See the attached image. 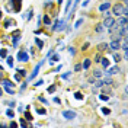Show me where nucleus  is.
Returning <instances> with one entry per match:
<instances>
[{"mask_svg":"<svg viewBox=\"0 0 128 128\" xmlns=\"http://www.w3.org/2000/svg\"><path fill=\"white\" fill-rule=\"evenodd\" d=\"M111 8H112L111 13H114L115 16H122L124 9L127 8V4H124V3H116V4H114V6H111Z\"/></svg>","mask_w":128,"mask_h":128,"instance_id":"nucleus-1","label":"nucleus"},{"mask_svg":"<svg viewBox=\"0 0 128 128\" xmlns=\"http://www.w3.org/2000/svg\"><path fill=\"white\" fill-rule=\"evenodd\" d=\"M102 25H104L105 29H109V28H112V26L115 25V19H114V18H111V16L104 18V22H102Z\"/></svg>","mask_w":128,"mask_h":128,"instance_id":"nucleus-2","label":"nucleus"},{"mask_svg":"<svg viewBox=\"0 0 128 128\" xmlns=\"http://www.w3.org/2000/svg\"><path fill=\"white\" fill-rule=\"evenodd\" d=\"M108 48L112 50V51H116L121 48V40H112L109 44H108Z\"/></svg>","mask_w":128,"mask_h":128,"instance_id":"nucleus-3","label":"nucleus"},{"mask_svg":"<svg viewBox=\"0 0 128 128\" xmlns=\"http://www.w3.org/2000/svg\"><path fill=\"white\" fill-rule=\"evenodd\" d=\"M18 60L20 61V63H26V61H29V56H28V52L26 51H19V54H18Z\"/></svg>","mask_w":128,"mask_h":128,"instance_id":"nucleus-4","label":"nucleus"},{"mask_svg":"<svg viewBox=\"0 0 128 128\" xmlns=\"http://www.w3.org/2000/svg\"><path fill=\"white\" fill-rule=\"evenodd\" d=\"M63 116L66 118V120L72 121V120H74L77 115H76V112H74V111H64V112H63Z\"/></svg>","mask_w":128,"mask_h":128,"instance_id":"nucleus-5","label":"nucleus"},{"mask_svg":"<svg viewBox=\"0 0 128 128\" xmlns=\"http://www.w3.org/2000/svg\"><path fill=\"white\" fill-rule=\"evenodd\" d=\"M115 25H118L120 28L127 26V16H118V20H115Z\"/></svg>","mask_w":128,"mask_h":128,"instance_id":"nucleus-6","label":"nucleus"},{"mask_svg":"<svg viewBox=\"0 0 128 128\" xmlns=\"http://www.w3.org/2000/svg\"><path fill=\"white\" fill-rule=\"evenodd\" d=\"M2 83H3L4 88H15V83H12L9 79H4V77L2 79Z\"/></svg>","mask_w":128,"mask_h":128,"instance_id":"nucleus-7","label":"nucleus"},{"mask_svg":"<svg viewBox=\"0 0 128 128\" xmlns=\"http://www.w3.org/2000/svg\"><path fill=\"white\" fill-rule=\"evenodd\" d=\"M109 9H111V3H109V2H105V3H102V4L99 6V10H100V12L109 10Z\"/></svg>","mask_w":128,"mask_h":128,"instance_id":"nucleus-8","label":"nucleus"},{"mask_svg":"<svg viewBox=\"0 0 128 128\" xmlns=\"http://www.w3.org/2000/svg\"><path fill=\"white\" fill-rule=\"evenodd\" d=\"M121 70H120V67H118V66H115V67H111V68H109V72L106 73V74H108V76H112V74H116V73H120Z\"/></svg>","mask_w":128,"mask_h":128,"instance_id":"nucleus-9","label":"nucleus"},{"mask_svg":"<svg viewBox=\"0 0 128 128\" xmlns=\"http://www.w3.org/2000/svg\"><path fill=\"white\" fill-rule=\"evenodd\" d=\"M105 50H108V44H106V42H100V44L98 45V52H102Z\"/></svg>","mask_w":128,"mask_h":128,"instance_id":"nucleus-10","label":"nucleus"},{"mask_svg":"<svg viewBox=\"0 0 128 128\" xmlns=\"http://www.w3.org/2000/svg\"><path fill=\"white\" fill-rule=\"evenodd\" d=\"M41 64H42V63H40L38 66H36V67H35V68H34V73H32L31 76H29V80H32L34 77H35V76H36V74H38V73H40V67H41Z\"/></svg>","mask_w":128,"mask_h":128,"instance_id":"nucleus-11","label":"nucleus"},{"mask_svg":"<svg viewBox=\"0 0 128 128\" xmlns=\"http://www.w3.org/2000/svg\"><path fill=\"white\" fill-rule=\"evenodd\" d=\"M90 64H92L90 58H84V61H83V64H82V67H83L84 70H88L89 67H90Z\"/></svg>","mask_w":128,"mask_h":128,"instance_id":"nucleus-12","label":"nucleus"},{"mask_svg":"<svg viewBox=\"0 0 128 128\" xmlns=\"http://www.w3.org/2000/svg\"><path fill=\"white\" fill-rule=\"evenodd\" d=\"M102 88H104V93H105V95H109V93L112 92V88H111V84H104Z\"/></svg>","mask_w":128,"mask_h":128,"instance_id":"nucleus-13","label":"nucleus"},{"mask_svg":"<svg viewBox=\"0 0 128 128\" xmlns=\"http://www.w3.org/2000/svg\"><path fill=\"white\" fill-rule=\"evenodd\" d=\"M13 10H15L16 13L20 12V0H15V9Z\"/></svg>","mask_w":128,"mask_h":128,"instance_id":"nucleus-14","label":"nucleus"},{"mask_svg":"<svg viewBox=\"0 0 128 128\" xmlns=\"http://www.w3.org/2000/svg\"><path fill=\"white\" fill-rule=\"evenodd\" d=\"M10 25H15V20H13V19H6V20H4V25H3V26H4V28H9Z\"/></svg>","mask_w":128,"mask_h":128,"instance_id":"nucleus-15","label":"nucleus"},{"mask_svg":"<svg viewBox=\"0 0 128 128\" xmlns=\"http://www.w3.org/2000/svg\"><path fill=\"white\" fill-rule=\"evenodd\" d=\"M100 63H102V66H104L105 68L109 67V60H108V58H100Z\"/></svg>","mask_w":128,"mask_h":128,"instance_id":"nucleus-16","label":"nucleus"},{"mask_svg":"<svg viewBox=\"0 0 128 128\" xmlns=\"http://www.w3.org/2000/svg\"><path fill=\"white\" fill-rule=\"evenodd\" d=\"M104 29H105V28H104V25H102V24H98V25L95 26V31L98 32V34H100Z\"/></svg>","mask_w":128,"mask_h":128,"instance_id":"nucleus-17","label":"nucleus"},{"mask_svg":"<svg viewBox=\"0 0 128 128\" xmlns=\"http://www.w3.org/2000/svg\"><path fill=\"white\" fill-rule=\"evenodd\" d=\"M58 60H60V56H58V54H54V56L51 57V60H50V63H51V64H52V63H57Z\"/></svg>","mask_w":128,"mask_h":128,"instance_id":"nucleus-18","label":"nucleus"},{"mask_svg":"<svg viewBox=\"0 0 128 128\" xmlns=\"http://www.w3.org/2000/svg\"><path fill=\"white\" fill-rule=\"evenodd\" d=\"M93 83H95V88H102L104 86V83H102V80H93Z\"/></svg>","mask_w":128,"mask_h":128,"instance_id":"nucleus-19","label":"nucleus"},{"mask_svg":"<svg viewBox=\"0 0 128 128\" xmlns=\"http://www.w3.org/2000/svg\"><path fill=\"white\" fill-rule=\"evenodd\" d=\"M114 61L115 63H120V61H122V57L120 54H114Z\"/></svg>","mask_w":128,"mask_h":128,"instance_id":"nucleus-20","label":"nucleus"},{"mask_svg":"<svg viewBox=\"0 0 128 128\" xmlns=\"http://www.w3.org/2000/svg\"><path fill=\"white\" fill-rule=\"evenodd\" d=\"M93 77H96V79L102 77V72H100V70H95V72H93Z\"/></svg>","mask_w":128,"mask_h":128,"instance_id":"nucleus-21","label":"nucleus"},{"mask_svg":"<svg viewBox=\"0 0 128 128\" xmlns=\"http://www.w3.org/2000/svg\"><path fill=\"white\" fill-rule=\"evenodd\" d=\"M44 24L47 25V26H48V25H51V19H50V16H48V15L44 16Z\"/></svg>","mask_w":128,"mask_h":128,"instance_id":"nucleus-22","label":"nucleus"},{"mask_svg":"<svg viewBox=\"0 0 128 128\" xmlns=\"http://www.w3.org/2000/svg\"><path fill=\"white\" fill-rule=\"evenodd\" d=\"M6 115H8L9 118H15V112L12 111V109H8L6 111Z\"/></svg>","mask_w":128,"mask_h":128,"instance_id":"nucleus-23","label":"nucleus"},{"mask_svg":"<svg viewBox=\"0 0 128 128\" xmlns=\"http://www.w3.org/2000/svg\"><path fill=\"white\" fill-rule=\"evenodd\" d=\"M35 44L38 45V48H42V47H44V42H42L41 40H38V38H35Z\"/></svg>","mask_w":128,"mask_h":128,"instance_id":"nucleus-24","label":"nucleus"},{"mask_svg":"<svg viewBox=\"0 0 128 128\" xmlns=\"http://www.w3.org/2000/svg\"><path fill=\"white\" fill-rule=\"evenodd\" d=\"M4 90L8 92L9 95H15V89L13 88H4Z\"/></svg>","mask_w":128,"mask_h":128,"instance_id":"nucleus-25","label":"nucleus"},{"mask_svg":"<svg viewBox=\"0 0 128 128\" xmlns=\"http://www.w3.org/2000/svg\"><path fill=\"white\" fill-rule=\"evenodd\" d=\"M25 118H26L28 121H32V120H34V118H32V115L28 112V109H26V112H25Z\"/></svg>","mask_w":128,"mask_h":128,"instance_id":"nucleus-26","label":"nucleus"},{"mask_svg":"<svg viewBox=\"0 0 128 128\" xmlns=\"http://www.w3.org/2000/svg\"><path fill=\"white\" fill-rule=\"evenodd\" d=\"M20 127H31V124H28V122L22 118V120H20Z\"/></svg>","mask_w":128,"mask_h":128,"instance_id":"nucleus-27","label":"nucleus"},{"mask_svg":"<svg viewBox=\"0 0 128 128\" xmlns=\"http://www.w3.org/2000/svg\"><path fill=\"white\" fill-rule=\"evenodd\" d=\"M102 83H104V84H112L114 82H112V79H111V77H108V79H105L104 82H102Z\"/></svg>","mask_w":128,"mask_h":128,"instance_id":"nucleus-28","label":"nucleus"},{"mask_svg":"<svg viewBox=\"0 0 128 128\" xmlns=\"http://www.w3.org/2000/svg\"><path fill=\"white\" fill-rule=\"evenodd\" d=\"M74 98H76V99H79V100H82V99H83V95H82L80 92H76V93H74Z\"/></svg>","mask_w":128,"mask_h":128,"instance_id":"nucleus-29","label":"nucleus"},{"mask_svg":"<svg viewBox=\"0 0 128 128\" xmlns=\"http://www.w3.org/2000/svg\"><path fill=\"white\" fill-rule=\"evenodd\" d=\"M100 58H102V56H100V52H98L95 56V61L96 63H100Z\"/></svg>","mask_w":128,"mask_h":128,"instance_id":"nucleus-30","label":"nucleus"},{"mask_svg":"<svg viewBox=\"0 0 128 128\" xmlns=\"http://www.w3.org/2000/svg\"><path fill=\"white\" fill-rule=\"evenodd\" d=\"M18 74H19V76H22V77H25V76H26V72H25L24 68H19V70H18Z\"/></svg>","mask_w":128,"mask_h":128,"instance_id":"nucleus-31","label":"nucleus"},{"mask_svg":"<svg viewBox=\"0 0 128 128\" xmlns=\"http://www.w3.org/2000/svg\"><path fill=\"white\" fill-rule=\"evenodd\" d=\"M36 112H38L40 115H45V114H47V111H45L44 108H40V109H36Z\"/></svg>","mask_w":128,"mask_h":128,"instance_id":"nucleus-32","label":"nucleus"},{"mask_svg":"<svg viewBox=\"0 0 128 128\" xmlns=\"http://www.w3.org/2000/svg\"><path fill=\"white\" fill-rule=\"evenodd\" d=\"M8 64L10 67H13V57H8Z\"/></svg>","mask_w":128,"mask_h":128,"instance_id":"nucleus-33","label":"nucleus"},{"mask_svg":"<svg viewBox=\"0 0 128 128\" xmlns=\"http://www.w3.org/2000/svg\"><path fill=\"white\" fill-rule=\"evenodd\" d=\"M102 112H104L105 115H109V114H111V109H109V108H102Z\"/></svg>","mask_w":128,"mask_h":128,"instance_id":"nucleus-34","label":"nucleus"},{"mask_svg":"<svg viewBox=\"0 0 128 128\" xmlns=\"http://www.w3.org/2000/svg\"><path fill=\"white\" fill-rule=\"evenodd\" d=\"M6 56H8V51H6L4 48H3V50H0V57H6Z\"/></svg>","mask_w":128,"mask_h":128,"instance_id":"nucleus-35","label":"nucleus"},{"mask_svg":"<svg viewBox=\"0 0 128 128\" xmlns=\"http://www.w3.org/2000/svg\"><path fill=\"white\" fill-rule=\"evenodd\" d=\"M82 68H83V67H82V64H76V66H74V72H80Z\"/></svg>","mask_w":128,"mask_h":128,"instance_id":"nucleus-36","label":"nucleus"},{"mask_svg":"<svg viewBox=\"0 0 128 128\" xmlns=\"http://www.w3.org/2000/svg\"><path fill=\"white\" fill-rule=\"evenodd\" d=\"M54 92H56V86L52 84V86H50V88H48V93H54Z\"/></svg>","mask_w":128,"mask_h":128,"instance_id":"nucleus-37","label":"nucleus"},{"mask_svg":"<svg viewBox=\"0 0 128 128\" xmlns=\"http://www.w3.org/2000/svg\"><path fill=\"white\" fill-rule=\"evenodd\" d=\"M102 16L104 18H108V16H111V12L109 10H105V12H102Z\"/></svg>","mask_w":128,"mask_h":128,"instance_id":"nucleus-38","label":"nucleus"},{"mask_svg":"<svg viewBox=\"0 0 128 128\" xmlns=\"http://www.w3.org/2000/svg\"><path fill=\"white\" fill-rule=\"evenodd\" d=\"M38 99H40V100H41V102H42V104L48 105V100H47V99H45V98H42V96H40V98H38Z\"/></svg>","mask_w":128,"mask_h":128,"instance_id":"nucleus-39","label":"nucleus"},{"mask_svg":"<svg viewBox=\"0 0 128 128\" xmlns=\"http://www.w3.org/2000/svg\"><path fill=\"white\" fill-rule=\"evenodd\" d=\"M99 98H100V100H108V99H109V98H108V95L105 96V93H104V95H100Z\"/></svg>","mask_w":128,"mask_h":128,"instance_id":"nucleus-40","label":"nucleus"},{"mask_svg":"<svg viewBox=\"0 0 128 128\" xmlns=\"http://www.w3.org/2000/svg\"><path fill=\"white\" fill-rule=\"evenodd\" d=\"M86 50H89V42H86V44L82 47V51H86Z\"/></svg>","mask_w":128,"mask_h":128,"instance_id":"nucleus-41","label":"nucleus"},{"mask_svg":"<svg viewBox=\"0 0 128 128\" xmlns=\"http://www.w3.org/2000/svg\"><path fill=\"white\" fill-rule=\"evenodd\" d=\"M68 52H70L72 56H74V54H76V51H74V48H73V47H70V48H68Z\"/></svg>","mask_w":128,"mask_h":128,"instance_id":"nucleus-42","label":"nucleus"},{"mask_svg":"<svg viewBox=\"0 0 128 128\" xmlns=\"http://www.w3.org/2000/svg\"><path fill=\"white\" fill-rule=\"evenodd\" d=\"M82 22H83V19H79V20L76 22V25H74V26H76V28H79L80 25H82Z\"/></svg>","mask_w":128,"mask_h":128,"instance_id":"nucleus-43","label":"nucleus"},{"mask_svg":"<svg viewBox=\"0 0 128 128\" xmlns=\"http://www.w3.org/2000/svg\"><path fill=\"white\" fill-rule=\"evenodd\" d=\"M73 0H67V4H66V10H68V8H70V4H72Z\"/></svg>","mask_w":128,"mask_h":128,"instance_id":"nucleus-44","label":"nucleus"},{"mask_svg":"<svg viewBox=\"0 0 128 128\" xmlns=\"http://www.w3.org/2000/svg\"><path fill=\"white\" fill-rule=\"evenodd\" d=\"M70 74H72V72H70V73H66V74H63L61 77H63V79H68V76H70Z\"/></svg>","mask_w":128,"mask_h":128,"instance_id":"nucleus-45","label":"nucleus"},{"mask_svg":"<svg viewBox=\"0 0 128 128\" xmlns=\"http://www.w3.org/2000/svg\"><path fill=\"white\" fill-rule=\"evenodd\" d=\"M42 83H44V82H42V80H38V82H36V83H34V86H41V84H42Z\"/></svg>","mask_w":128,"mask_h":128,"instance_id":"nucleus-46","label":"nucleus"},{"mask_svg":"<svg viewBox=\"0 0 128 128\" xmlns=\"http://www.w3.org/2000/svg\"><path fill=\"white\" fill-rule=\"evenodd\" d=\"M9 127H10V128H15V127H18V124H16V122H10V124H9Z\"/></svg>","mask_w":128,"mask_h":128,"instance_id":"nucleus-47","label":"nucleus"},{"mask_svg":"<svg viewBox=\"0 0 128 128\" xmlns=\"http://www.w3.org/2000/svg\"><path fill=\"white\" fill-rule=\"evenodd\" d=\"M15 79L18 80V82H20V80H22V76H19V74H15Z\"/></svg>","mask_w":128,"mask_h":128,"instance_id":"nucleus-48","label":"nucleus"},{"mask_svg":"<svg viewBox=\"0 0 128 128\" xmlns=\"http://www.w3.org/2000/svg\"><path fill=\"white\" fill-rule=\"evenodd\" d=\"M54 102H56V104H61V100H60V99H58L57 96H56V98H54Z\"/></svg>","mask_w":128,"mask_h":128,"instance_id":"nucleus-49","label":"nucleus"},{"mask_svg":"<svg viewBox=\"0 0 128 128\" xmlns=\"http://www.w3.org/2000/svg\"><path fill=\"white\" fill-rule=\"evenodd\" d=\"M4 77V73H3V70H0V80Z\"/></svg>","mask_w":128,"mask_h":128,"instance_id":"nucleus-50","label":"nucleus"},{"mask_svg":"<svg viewBox=\"0 0 128 128\" xmlns=\"http://www.w3.org/2000/svg\"><path fill=\"white\" fill-rule=\"evenodd\" d=\"M25 89H26V83H24V84H22V88H20V90H22V92H24Z\"/></svg>","mask_w":128,"mask_h":128,"instance_id":"nucleus-51","label":"nucleus"},{"mask_svg":"<svg viewBox=\"0 0 128 128\" xmlns=\"http://www.w3.org/2000/svg\"><path fill=\"white\" fill-rule=\"evenodd\" d=\"M122 3H124V4H127V3H128V0H122Z\"/></svg>","mask_w":128,"mask_h":128,"instance_id":"nucleus-52","label":"nucleus"},{"mask_svg":"<svg viewBox=\"0 0 128 128\" xmlns=\"http://www.w3.org/2000/svg\"><path fill=\"white\" fill-rule=\"evenodd\" d=\"M2 95H3V89L0 88V96H2Z\"/></svg>","mask_w":128,"mask_h":128,"instance_id":"nucleus-53","label":"nucleus"},{"mask_svg":"<svg viewBox=\"0 0 128 128\" xmlns=\"http://www.w3.org/2000/svg\"><path fill=\"white\" fill-rule=\"evenodd\" d=\"M0 19H2V10H0Z\"/></svg>","mask_w":128,"mask_h":128,"instance_id":"nucleus-54","label":"nucleus"}]
</instances>
